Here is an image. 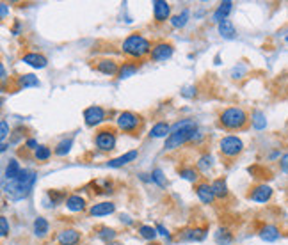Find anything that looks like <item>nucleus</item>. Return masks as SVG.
I'll list each match as a JSON object with an SVG mask.
<instances>
[{"label":"nucleus","mask_w":288,"mask_h":245,"mask_svg":"<svg viewBox=\"0 0 288 245\" xmlns=\"http://www.w3.org/2000/svg\"><path fill=\"white\" fill-rule=\"evenodd\" d=\"M18 87H20V89H27V87H39V80H37V77L32 73L20 75V77H18Z\"/></svg>","instance_id":"nucleus-26"},{"label":"nucleus","mask_w":288,"mask_h":245,"mask_svg":"<svg viewBox=\"0 0 288 245\" xmlns=\"http://www.w3.org/2000/svg\"><path fill=\"white\" fill-rule=\"evenodd\" d=\"M107 245H121V244H107Z\"/></svg>","instance_id":"nucleus-48"},{"label":"nucleus","mask_w":288,"mask_h":245,"mask_svg":"<svg viewBox=\"0 0 288 245\" xmlns=\"http://www.w3.org/2000/svg\"><path fill=\"white\" fill-rule=\"evenodd\" d=\"M139 156V151L137 149H132V151L125 153V155L118 156V158H112L107 162V167H112V169H118V167H123V165H128L130 162H134L135 158Z\"/></svg>","instance_id":"nucleus-16"},{"label":"nucleus","mask_w":288,"mask_h":245,"mask_svg":"<svg viewBox=\"0 0 288 245\" xmlns=\"http://www.w3.org/2000/svg\"><path fill=\"white\" fill-rule=\"evenodd\" d=\"M196 167H198L199 171L207 172L208 169L212 167V156H210V155H203V156H199V158H198V163H196Z\"/></svg>","instance_id":"nucleus-38"},{"label":"nucleus","mask_w":288,"mask_h":245,"mask_svg":"<svg viewBox=\"0 0 288 245\" xmlns=\"http://www.w3.org/2000/svg\"><path fill=\"white\" fill-rule=\"evenodd\" d=\"M105 109H102L100 105H91L84 111V121L87 126H96L105 121Z\"/></svg>","instance_id":"nucleus-8"},{"label":"nucleus","mask_w":288,"mask_h":245,"mask_svg":"<svg viewBox=\"0 0 288 245\" xmlns=\"http://www.w3.org/2000/svg\"><path fill=\"white\" fill-rule=\"evenodd\" d=\"M251 122L253 126H255V130H264L265 126H267V119H265V114L260 111H255L251 116Z\"/></svg>","instance_id":"nucleus-31"},{"label":"nucleus","mask_w":288,"mask_h":245,"mask_svg":"<svg viewBox=\"0 0 288 245\" xmlns=\"http://www.w3.org/2000/svg\"><path fill=\"white\" fill-rule=\"evenodd\" d=\"M214 238H215V242L219 245H230L233 242V235L228 231L226 228H219L217 231H215V235H214Z\"/></svg>","instance_id":"nucleus-29"},{"label":"nucleus","mask_w":288,"mask_h":245,"mask_svg":"<svg viewBox=\"0 0 288 245\" xmlns=\"http://www.w3.org/2000/svg\"><path fill=\"white\" fill-rule=\"evenodd\" d=\"M21 61H23L25 64L30 66V68H34V70H43V68H46V64H48L45 55H43V53H37V52L25 53L23 57H21Z\"/></svg>","instance_id":"nucleus-12"},{"label":"nucleus","mask_w":288,"mask_h":245,"mask_svg":"<svg viewBox=\"0 0 288 245\" xmlns=\"http://www.w3.org/2000/svg\"><path fill=\"white\" fill-rule=\"evenodd\" d=\"M116 237H118V233H116V229H112V228L103 226V228L98 229V238L103 240V242H107V244L112 242V240H116Z\"/></svg>","instance_id":"nucleus-33"},{"label":"nucleus","mask_w":288,"mask_h":245,"mask_svg":"<svg viewBox=\"0 0 288 245\" xmlns=\"http://www.w3.org/2000/svg\"><path fill=\"white\" fill-rule=\"evenodd\" d=\"M94 142H96V147L100 151H112L116 147V133L112 130H100L94 137Z\"/></svg>","instance_id":"nucleus-7"},{"label":"nucleus","mask_w":288,"mask_h":245,"mask_svg":"<svg viewBox=\"0 0 288 245\" xmlns=\"http://www.w3.org/2000/svg\"><path fill=\"white\" fill-rule=\"evenodd\" d=\"M219 34L223 39H235L237 36V30H235V25L232 23V20H224L219 23Z\"/></svg>","instance_id":"nucleus-22"},{"label":"nucleus","mask_w":288,"mask_h":245,"mask_svg":"<svg viewBox=\"0 0 288 245\" xmlns=\"http://www.w3.org/2000/svg\"><path fill=\"white\" fill-rule=\"evenodd\" d=\"M280 167H281V171L287 172V174H288V153H285V155L281 156V160H280Z\"/></svg>","instance_id":"nucleus-42"},{"label":"nucleus","mask_w":288,"mask_h":245,"mask_svg":"<svg viewBox=\"0 0 288 245\" xmlns=\"http://www.w3.org/2000/svg\"><path fill=\"white\" fill-rule=\"evenodd\" d=\"M121 50L123 53H126L128 57L132 59H142L146 57V55H151V43L146 39V37L142 36V34H130V36H126V39L123 41L121 45Z\"/></svg>","instance_id":"nucleus-3"},{"label":"nucleus","mask_w":288,"mask_h":245,"mask_svg":"<svg viewBox=\"0 0 288 245\" xmlns=\"http://www.w3.org/2000/svg\"><path fill=\"white\" fill-rule=\"evenodd\" d=\"M232 9H233L232 0H224V2H221V4L217 5V9L214 11V21L221 23V21L228 20V14L232 12Z\"/></svg>","instance_id":"nucleus-18"},{"label":"nucleus","mask_w":288,"mask_h":245,"mask_svg":"<svg viewBox=\"0 0 288 245\" xmlns=\"http://www.w3.org/2000/svg\"><path fill=\"white\" fill-rule=\"evenodd\" d=\"M271 197H272V188L265 183L256 185L251 190V194H249V199L255 201V203H267Z\"/></svg>","instance_id":"nucleus-11"},{"label":"nucleus","mask_w":288,"mask_h":245,"mask_svg":"<svg viewBox=\"0 0 288 245\" xmlns=\"http://www.w3.org/2000/svg\"><path fill=\"white\" fill-rule=\"evenodd\" d=\"M287 43H288V36H287Z\"/></svg>","instance_id":"nucleus-50"},{"label":"nucleus","mask_w":288,"mask_h":245,"mask_svg":"<svg viewBox=\"0 0 288 245\" xmlns=\"http://www.w3.org/2000/svg\"><path fill=\"white\" fill-rule=\"evenodd\" d=\"M25 146H27L28 149H34V151H36V149H37V146H39V144H37L34 139H28L27 142H25Z\"/></svg>","instance_id":"nucleus-44"},{"label":"nucleus","mask_w":288,"mask_h":245,"mask_svg":"<svg viewBox=\"0 0 288 245\" xmlns=\"http://www.w3.org/2000/svg\"><path fill=\"white\" fill-rule=\"evenodd\" d=\"M116 212V204L110 203V201H102V203H96L93 204L89 208V213L93 217H105L110 215V213Z\"/></svg>","instance_id":"nucleus-14"},{"label":"nucleus","mask_w":288,"mask_h":245,"mask_svg":"<svg viewBox=\"0 0 288 245\" xmlns=\"http://www.w3.org/2000/svg\"><path fill=\"white\" fill-rule=\"evenodd\" d=\"M71 146H73V139L69 137V139H64L57 144L55 149H53V153H55L57 156H66L69 151H71Z\"/></svg>","instance_id":"nucleus-30"},{"label":"nucleus","mask_w":288,"mask_h":245,"mask_svg":"<svg viewBox=\"0 0 288 245\" xmlns=\"http://www.w3.org/2000/svg\"><path fill=\"white\" fill-rule=\"evenodd\" d=\"M151 181H155V183H157L160 188H166L167 187L166 176H164L162 169H153V171H151Z\"/></svg>","instance_id":"nucleus-36"},{"label":"nucleus","mask_w":288,"mask_h":245,"mask_svg":"<svg viewBox=\"0 0 288 245\" xmlns=\"http://www.w3.org/2000/svg\"><path fill=\"white\" fill-rule=\"evenodd\" d=\"M219 149L224 156H228V158H235V156H239L240 153L244 151V142L239 139V137H235V135H228V137H223V139H221Z\"/></svg>","instance_id":"nucleus-5"},{"label":"nucleus","mask_w":288,"mask_h":245,"mask_svg":"<svg viewBox=\"0 0 288 245\" xmlns=\"http://www.w3.org/2000/svg\"><path fill=\"white\" fill-rule=\"evenodd\" d=\"M169 133H171V126L167 124V122H164V121H160V122H157L153 128L150 130V137L151 139H162V137H169Z\"/></svg>","instance_id":"nucleus-24"},{"label":"nucleus","mask_w":288,"mask_h":245,"mask_svg":"<svg viewBox=\"0 0 288 245\" xmlns=\"http://www.w3.org/2000/svg\"><path fill=\"white\" fill-rule=\"evenodd\" d=\"M119 68H121V66H119L116 61H112V59H102V61L96 62V70L100 71V73H103V75H109V77L118 75Z\"/></svg>","instance_id":"nucleus-17"},{"label":"nucleus","mask_w":288,"mask_h":245,"mask_svg":"<svg viewBox=\"0 0 288 245\" xmlns=\"http://www.w3.org/2000/svg\"><path fill=\"white\" fill-rule=\"evenodd\" d=\"M187 21H189V11H187V9H183L180 14H175V16L171 18V25H173L175 29H182V27H185Z\"/></svg>","instance_id":"nucleus-32"},{"label":"nucleus","mask_w":288,"mask_h":245,"mask_svg":"<svg viewBox=\"0 0 288 245\" xmlns=\"http://www.w3.org/2000/svg\"><path fill=\"white\" fill-rule=\"evenodd\" d=\"M21 172V167H20V163H18V160H9V163L5 165V180L7 181H12V180H16L18 176H20Z\"/></svg>","instance_id":"nucleus-25"},{"label":"nucleus","mask_w":288,"mask_h":245,"mask_svg":"<svg viewBox=\"0 0 288 245\" xmlns=\"http://www.w3.org/2000/svg\"><path fill=\"white\" fill-rule=\"evenodd\" d=\"M7 135H9L7 121H5V119H2V122H0V139H2V142H5V139H7Z\"/></svg>","instance_id":"nucleus-39"},{"label":"nucleus","mask_w":288,"mask_h":245,"mask_svg":"<svg viewBox=\"0 0 288 245\" xmlns=\"http://www.w3.org/2000/svg\"><path fill=\"white\" fill-rule=\"evenodd\" d=\"M173 52H175V48H173L171 43L160 41V43L153 45V50H151V59H153L155 62H164V61H167V59L173 57Z\"/></svg>","instance_id":"nucleus-9"},{"label":"nucleus","mask_w":288,"mask_h":245,"mask_svg":"<svg viewBox=\"0 0 288 245\" xmlns=\"http://www.w3.org/2000/svg\"><path fill=\"white\" fill-rule=\"evenodd\" d=\"M153 5V16L158 23H162V21L169 20V14H171V5L167 4L166 0H153L151 2Z\"/></svg>","instance_id":"nucleus-10"},{"label":"nucleus","mask_w":288,"mask_h":245,"mask_svg":"<svg viewBox=\"0 0 288 245\" xmlns=\"http://www.w3.org/2000/svg\"><path fill=\"white\" fill-rule=\"evenodd\" d=\"M139 66L135 64V62H123V66L119 68V73H118V78L119 80H125V78L128 77H134L135 73H137Z\"/></svg>","instance_id":"nucleus-28"},{"label":"nucleus","mask_w":288,"mask_h":245,"mask_svg":"<svg viewBox=\"0 0 288 245\" xmlns=\"http://www.w3.org/2000/svg\"><path fill=\"white\" fill-rule=\"evenodd\" d=\"M219 121L228 130H240V128H244L248 124L249 119L244 109H240V107H228V109H224L221 112Z\"/></svg>","instance_id":"nucleus-4"},{"label":"nucleus","mask_w":288,"mask_h":245,"mask_svg":"<svg viewBox=\"0 0 288 245\" xmlns=\"http://www.w3.org/2000/svg\"><path fill=\"white\" fill-rule=\"evenodd\" d=\"M48 196H50V199H52V204H55V203H59L61 199H66V194L64 192H55V190H50L48 192Z\"/></svg>","instance_id":"nucleus-41"},{"label":"nucleus","mask_w":288,"mask_h":245,"mask_svg":"<svg viewBox=\"0 0 288 245\" xmlns=\"http://www.w3.org/2000/svg\"><path fill=\"white\" fill-rule=\"evenodd\" d=\"M20 137H21V128H16V130H14V135H12L11 142H12V144L18 142V140H20Z\"/></svg>","instance_id":"nucleus-45"},{"label":"nucleus","mask_w":288,"mask_h":245,"mask_svg":"<svg viewBox=\"0 0 288 245\" xmlns=\"http://www.w3.org/2000/svg\"><path fill=\"white\" fill-rule=\"evenodd\" d=\"M198 135V124L192 119H182L171 128L169 137L166 139L164 144V149L166 151H173V149H178L183 144L194 140V137Z\"/></svg>","instance_id":"nucleus-1"},{"label":"nucleus","mask_w":288,"mask_h":245,"mask_svg":"<svg viewBox=\"0 0 288 245\" xmlns=\"http://www.w3.org/2000/svg\"><path fill=\"white\" fill-rule=\"evenodd\" d=\"M34 156H36L37 162H46V160L52 156V149H50L48 146H43V144H39V146H37V149L34 151Z\"/></svg>","instance_id":"nucleus-34"},{"label":"nucleus","mask_w":288,"mask_h":245,"mask_svg":"<svg viewBox=\"0 0 288 245\" xmlns=\"http://www.w3.org/2000/svg\"><path fill=\"white\" fill-rule=\"evenodd\" d=\"M280 237H281V233L276 226L269 224V226H264V228L260 229V238L265 242H276V240H280Z\"/></svg>","instance_id":"nucleus-21"},{"label":"nucleus","mask_w":288,"mask_h":245,"mask_svg":"<svg viewBox=\"0 0 288 245\" xmlns=\"http://www.w3.org/2000/svg\"><path fill=\"white\" fill-rule=\"evenodd\" d=\"M141 121H142L141 116L134 114V112H130V111L121 112V114L118 116V119H116L118 128L121 131H126V133H134V131L141 126Z\"/></svg>","instance_id":"nucleus-6"},{"label":"nucleus","mask_w":288,"mask_h":245,"mask_svg":"<svg viewBox=\"0 0 288 245\" xmlns=\"http://www.w3.org/2000/svg\"><path fill=\"white\" fill-rule=\"evenodd\" d=\"M287 78H288V77H287Z\"/></svg>","instance_id":"nucleus-51"},{"label":"nucleus","mask_w":288,"mask_h":245,"mask_svg":"<svg viewBox=\"0 0 288 245\" xmlns=\"http://www.w3.org/2000/svg\"><path fill=\"white\" fill-rule=\"evenodd\" d=\"M2 5V18H5V14H7V5L5 4H0Z\"/></svg>","instance_id":"nucleus-47"},{"label":"nucleus","mask_w":288,"mask_h":245,"mask_svg":"<svg viewBox=\"0 0 288 245\" xmlns=\"http://www.w3.org/2000/svg\"><path fill=\"white\" fill-rule=\"evenodd\" d=\"M66 208L69 210V212H84L85 210V201L84 197H80L78 194H71V196H68V199H66Z\"/></svg>","instance_id":"nucleus-20"},{"label":"nucleus","mask_w":288,"mask_h":245,"mask_svg":"<svg viewBox=\"0 0 288 245\" xmlns=\"http://www.w3.org/2000/svg\"><path fill=\"white\" fill-rule=\"evenodd\" d=\"M196 196L203 204H212L215 201V194L212 190V185L208 183H198L196 185Z\"/></svg>","instance_id":"nucleus-15"},{"label":"nucleus","mask_w":288,"mask_h":245,"mask_svg":"<svg viewBox=\"0 0 288 245\" xmlns=\"http://www.w3.org/2000/svg\"><path fill=\"white\" fill-rule=\"evenodd\" d=\"M180 176H182L183 180L191 181V183H194V181H198V178H199L198 171H196L194 167H183L182 171H180Z\"/></svg>","instance_id":"nucleus-37"},{"label":"nucleus","mask_w":288,"mask_h":245,"mask_svg":"<svg viewBox=\"0 0 288 245\" xmlns=\"http://www.w3.org/2000/svg\"><path fill=\"white\" fill-rule=\"evenodd\" d=\"M155 228H157L158 235H162L164 238H167V240H171V235H169V231H167V229L164 228L162 224H157V226H155Z\"/></svg>","instance_id":"nucleus-43"},{"label":"nucleus","mask_w":288,"mask_h":245,"mask_svg":"<svg viewBox=\"0 0 288 245\" xmlns=\"http://www.w3.org/2000/svg\"><path fill=\"white\" fill-rule=\"evenodd\" d=\"M0 235L2 237H7L9 235V222L5 217H0Z\"/></svg>","instance_id":"nucleus-40"},{"label":"nucleus","mask_w":288,"mask_h":245,"mask_svg":"<svg viewBox=\"0 0 288 245\" xmlns=\"http://www.w3.org/2000/svg\"><path fill=\"white\" fill-rule=\"evenodd\" d=\"M205 237H207V228H191L182 233V240L189 242H201Z\"/></svg>","instance_id":"nucleus-19"},{"label":"nucleus","mask_w":288,"mask_h":245,"mask_svg":"<svg viewBox=\"0 0 288 245\" xmlns=\"http://www.w3.org/2000/svg\"><path fill=\"white\" fill-rule=\"evenodd\" d=\"M48 229L50 224L45 217H36V221H34V235L37 238H45L48 235Z\"/></svg>","instance_id":"nucleus-23"},{"label":"nucleus","mask_w":288,"mask_h":245,"mask_svg":"<svg viewBox=\"0 0 288 245\" xmlns=\"http://www.w3.org/2000/svg\"><path fill=\"white\" fill-rule=\"evenodd\" d=\"M0 75H2V82H5L7 75H5V68H4V66H0Z\"/></svg>","instance_id":"nucleus-46"},{"label":"nucleus","mask_w":288,"mask_h":245,"mask_svg":"<svg viewBox=\"0 0 288 245\" xmlns=\"http://www.w3.org/2000/svg\"><path fill=\"white\" fill-rule=\"evenodd\" d=\"M36 180H37L36 172L30 171V169H21L20 176H18L16 180L7 181V183L4 185V194L12 201L25 199L28 194L32 192Z\"/></svg>","instance_id":"nucleus-2"},{"label":"nucleus","mask_w":288,"mask_h":245,"mask_svg":"<svg viewBox=\"0 0 288 245\" xmlns=\"http://www.w3.org/2000/svg\"><path fill=\"white\" fill-rule=\"evenodd\" d=\"M80 233L77 229H62L61 233L57 235V244L59 245H77L80 242Z\"/></svg>","instance_id":"nucleus-13"},{"label":"nucleus","mask_w":288,"mask_h":245,"mask_svg":"<svg viewBox=\"0 0 288 245\" xmlns=\"http://www.w3.org/2000/svg\"><path fill=\"white\" fill-rule=\"evenodd\" d=\"M212 190H214L215 197H219V199H226L228 197V185L223 178H217V180L212 181Z\"/></svg>","instance_id":"nucleus-27"},{"label":"nucleus","mask_w":288,"mask_h":245,"mask_svg":"<svg viewBox=\"0 0 288 245\" xmlns=\"http://www.w3.org/2000/svg\"><path fill=\"white\" fill-rule=\"evenodd\" d=\"M150 245H158V244H150Z\"/></svg>","instance_id":"nucleus-49"},{"label":"nucleus","mask_w":288,"mask_h":245,"mask_svg":"<svg viewBox=\"0 0 288 245\" xmlns=\"http://www.w3.org/2000/svg\"><path fill=\"white\" fill-rule=\"evenodd\" d=\"M139 235H141L144 240L153 242L155 238H157L158 231H157V228H151V226H141V228H139Z\"/></svg>","instance_id":"nucleus-35"}]
</instances>
